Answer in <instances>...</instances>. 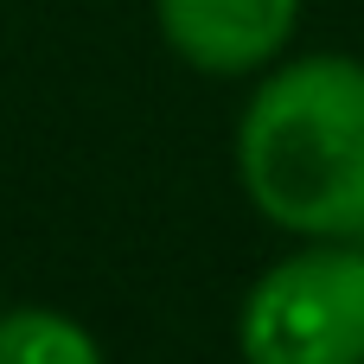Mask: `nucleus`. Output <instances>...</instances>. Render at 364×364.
Here are the masks:
<instances>
[{"instance_id": "3", "label": "nucleus", "mask_w": 364, "mask_h": 364, "mask_svg": "<svg viewBox=\"0 0 364 364\" xmlns=\"http://www.w3.org/2000/svg\"><path fill=\"white\" fill-rule=\"evenodd\" d=\"M166 45L211 77H243L282 58L301 0H154Z\"/></svg>"}, {"instance_id": "4", "label": "nucleus", "mask_w": 364, "mask_h": 364, "mask_svg": "<svg viewBox=\"0 0 364 364\" xmlns=\"http://www.w3.org/2000/svg\"><path fill=\"white\" fill-rule=\"evenodd\" d=\"M0 364H102V346L70 314L19 307L0 314Z\"/></svg>"}, {"instance_id": "1", "label": "nucleus", "mask_w": 364, "mask_h": 364, "mask_svg": "<svg viewBox=\"0 0 364 364\" xmlns=\"http://www.w3.org/2000/svg\"><path fill=\"white\" fill-rule=\"evenodd\" d=\"M237 179L250 205L307 237H364V64L339 51L269 70L237 122Z\"/></svg>"}, {"instance_id": "2", "label": "nucleus", "mask_w": 364, "mask_h": 364, "mask_svg": "<svg viewBox=\"0 0 364 364\" xmlns=\"http://www.w3.org/2000/svg\"><path fill=\"white\" fill-rule=\"evenodd\" d=\"M250 364H364V237L275 262L237 314Z\"/></svg>"}]
</instances>
